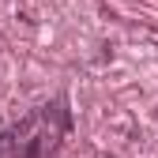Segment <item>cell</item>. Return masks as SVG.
Masks as SVG:
<instances>
[{
	"mask_svg": "<svg viewBox=\"0 0 158 158\" xmlns=\"http://www.w3.org/2000/svg\"><path fill=\"white\" fill-rule=\"evenodd\" d=\"M72 124L75 121H72L68 98L60 94L0 132V158H60Z\"/></svg>",
	"mask_w": 158,
	"mask_h": 158,
	"instance_id": "6da1fadb",
	"label": "cell"
}]
</instances>
